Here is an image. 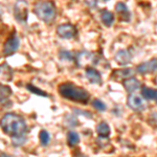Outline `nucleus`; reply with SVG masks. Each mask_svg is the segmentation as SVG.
<instances>
[{
    "label": "nucleus",
    "mask_w": 157,
    "mask_h": 157,
    "mask_svg": "<svg viewBox=\"0 0 157 157\" xmlns=\"http://www.w3.org/2000/svg\"><path fill=\"white\" fill-rule=\"evenodd\" d=\"M60 56H61V58H62V59H63V58H64V59H67V60H71L72 59L71 54H70L69 52H66V50H62Z\"/></svg>",
    "instance_id": "nucleus-23"
},
{
    "label": "nucleus",
    "mask_w": 157,
    "mask_h": 157,
    "mask_svg": "<svg viewBox=\"0 0 157 157\" xmlns=\"http://www.w3.org/2000/svg\"><path fill=\"white\" fill-rule=\"evenodd\" d=\"M26 87H27V89L30 91V92L36 93V94H39V95H43V97H47V93H45L44 91L40 90L39 88L36 87V86H33V85L29 84V85L26 86Z\"/></svg>",
    "instance_id": "nucleus-21"
},
{
    "label": "nucleus",
    "mask_w": 157,
    "mask_h": 157,
    "mask_svg": "<svg viewBox=\"0 0 157 157\" xmlns=\"http://www.w3.org/2000/svg\"><path fill=\"white\" fill-rule=\"evenodd\" d=\"M75 27L71 24H62L58 26L57 34L63 39H71L75 36Z\"/></svg>",
    "instance_id": "nucleus-7"
},
{
    "label": "nucleus",
    "mask_w": 157,
    "mask_h": 157,
    "mask_svg": "<svg viewBox=\"0 0 157 157\" xmlns=\"http://www.w3.org/2000/svg\"><path fill=\"white\" fill-rule=\"evenodd\" d=\"M59 92L63 98H68L73 102L86 104L89 100V94L85 89L71 84V83H64L59 86Z\"/></svg>",
    "instance_id": "nucleus-2"
},
{
    "label": "nucleus",
    "mask_w": 157,
    "mask_h": 157,
    "mask_svg": "<svg viewBox=\"0 0 157 157\" xmlns=\"http://www.w3.org/2000/svg\"><path fill=\"white\" fill-rule=\"evenodd\" d=\"M12 90L9 86L0 84V103H3L4 101H6L9 97L11 95Z\"/></svg>",
    "instance_id": "nucleus-15"
},
{
    "label": "nucleus",
    "mask_w": 157,
    "mask_h": 157,
    "mask_svg": "<svg viewBox=\"0 0 157 157\" xmlns=\"http://www.w3.org/2000/svg\"><path fill=\"white\" fill-rule=\"evenodd\" d=\"M86 78L92 84H102V77L101 73L92 67L86 68Z\"/></svg>",
    "instance_id": "nucleus-11"
},
{
    "label": "nucleus",
    "mask_w": 157,
    "mask_h": 157,
    "mask_svg": "<svg viewBox=\"0 0 157 157\" xmlns=\"http://www.w3.org/2000/svg\"><path fill=\"white\" fill-rule=\"evenodd\" d=\"M80 141V136L75 131H69L68 132V144L70 146H75Z\"/></svg>",
    "instance_id": "nucleus-17"
},
{
    "label": "nucleus",
    "mask_w": 157,
    "mask_h": 157,
    "mask_svg": "<svg viewBox=\"0 0 157 157\" xmlns=\"http://www.w3.org/2000/svg\"><path fill=\"white\" fill-rule=\"evenodd\" d=\"M155 102L157 104V90H156V95H155Z\"/></svg>",
    "instance_id": "nucleus-25"
},
{
    "label": "nucleus",
    "mask_w": 157,
    "mask_h": 157,
    "mask_svg": "<svg viewBox=\"0 0 157 157\" xmlns=\"http://www.w3.org/2000/svg\"><path fill=\"white\" fill-rule=\"evenodd\" d=\"M15 17L20 22H25L27 20V2L20 0L15 6Z\"/></svg>",
    "instance_id": "nucleus-6"
},
{
    "label": "nucleus",
    "mask_w": 157,
    "mask_h": 157,
    "mask_svg": "<svg viewBox=\"0 0 157 157\" xmlns=\"http://www.w3.org/2000/svg\"><path fill=\"white\" fill-rule=\"evenodd\" d=\"M157 70V59L154 58V59H151L147 62H144L141 64H139L137 67H136V71L140 75H148V73L154 72Z\"/></svg>",
    "instance_id": "nucleus-5"
},
{
    "label": "nucleus",
    "mask_w": 157,
    "mask_h": 157,
    "mask_svg": "<svg viewBox=\"0 0 157 157\" xmlns=\"http://www.w3.org/2000/svg\"><path fill=\"white\" fill-rule=\"evenodd\" d=\"M133 73H134V69H132V68H125V69H121V70L114 71V75L116 78H127L129 77H132Z\"/></svg>",
    "instance_id": "nucleus-16"
},
{
    "label": "nucleus",
    "mask_w": 157,
    "mask_h": 157,
    "mask_svg": "<svg viewBox=\"0 0 157 157\" xmlns=\"http://www.w3.org/2000/svg\"><path fill=\"white\" fill-rule=\"evenodd\" d=\"M34 11L38 18L43 20L44 22L52 21L56 17V9L54 3L50 1H46V0L37 2L35 4Z\"/></svg>",
    "instance_id": "nucleus-3"
},
{
    "label": "nucleus",
    "mask_w": 157,
    "mask_h": 157,
    "mask_svg": "<svg viewBox=\"0 0 157 157\" xmlns=\"http://www.w3.org/2000/svg\"><path fill=\"white\" fill-rule=\"evenodd\" d=\"M40 141H41L42 145H47V144L49 143V139H50V136L47 131L45 130H42L41 132H40Z\"/></svg>",
    "instance_id": "nucleus-20"
},
{
    "label": "nucleus",
    "mask_w": 157,
    "mask_h": 157,
    "mask_svg": "<svg viewBox=\"0 0 157 157\" xmlns=\"http://www.w3.org/2000/svg\"><path fill=\"white\" fill-rule=\"evenodd\" d=\"M25 141H26V137L24 136V134L12 136V144L14 146H22Z\"/></svg>",
    "instance_id": "nucleus-18"
},
{
    "label": "nucleus",
    "mask_w": 157,
    "mask_h": 157,
    "mask_svg": "<svg viewBox=\"0 0 157 157\" xmlns=\"http://www.w3.org/2000/svg\"><path fill=\"white\" fill-rule=\"evenodd\" d=\"M115 11L117 13H126L128 12V7L124 2H117L115 6Z\"/></svg>",
    "instance_id": "nucleus-22"
},
{
    "label": "nucleus",
    "mask_w": 157,
    "mask_h": 157,
    "mask_svg": "<svg viewBox=\"0 0 157 157\" xmlns=\"http://www.w3.org/2000/svg\"><path fill=\"white\" fill-rule=\"evenodd\" d=\"M124 87H125V89L127 90L129 93H132L139 89L140 83H139V81L137 78H135L133 77H129L127 78H124Z\"/></svg>",
    "instance_id": "nucleus-10"
},
{
    "label": "nucleus",
    "mask_w": 157,
    "mask_h": 157,
    "mask_svg": "<svg viewBox=\"0 0 157 157\" xmlns=\"http://www.w3.org/2000/svg\"><path fill=\"white\" fill-rule=\"evenodd\" d=\"M131 60H132V55H131L130 52L127 49L118 50L115 54V61L120 65H121V66L127 65L128 63L131 62Z\"/></svg>",
    "instance_id": "nucleus-9"
},
{
    "label": "nucleus",
    "mask_w": 157,
    "mask_h": 157,
    "mask_svg": "<svg viewBox=\"0 0 157 157\" xmlns=\"http://www.w3.org/2000/svg\"><path fill=\"white\" fill-rule=\"evenodd\" d=\"M19 44H20V40H19L18 36L11 37L6 43H4V45H3V52L6 56L13 55L17 49H18Z\"/></svg>",
    "instance_id": "nucleus-8"
},
{
    "label": "nucleus",
    "mask_w": 157,
    "mask_h": 157,
    "mask_svg": "<svg viewBox=\"0 0 157 157\" xmlns=\"http://www.w3.org/2000/svg\"><path fill=\"white\" fill-rule=\"evenodd\" d=\"M128 106L129 108H131L133 111H137V112H140V111H144L147 108L146 102L140 95L135 94L134 92L130 93V95L128 97Z\"/></svg>",
    "instance_id": "nucleus-4"
},
{
    "label": "nucleus",
    "mask_w": 157,
    "mask_h": 157,
    "mask_svg": "<svg viewBox=\"0 0 157 157\" xmlns=\"http://www.w3.org/2000/svg\"><path fill=\"white\" fill-rule=\"evenodd\" d=\"M85 2L87 3L88 6L92 7V9H94V7L97 6V4H98V0H85Z\"/></svg>",
    "instance_id": "nucleus-24"
},
{
    "label": "nucleus",
    "mask_w": 157,
    "mask_h": 157,
    "mask_svg": "<svg viewBox=\"0 0 157 157\" xmlns=\"http://www.w3.org/2000/svg\"><path fill=\"white\" fill-rule=\"evenodd\" d=\"M97 132L101 137H108L110 135V127L107 123H100L97 126Z\"/></svg>",
    "instance_id": "nucleus-13"
},
{
    "label": "nucleus",
    "mask_w": 157,
    "mask_h": 157,
    "mask_svg": "<svg viewBox=\"0 0 157 157\" xmlns=\"http://www.w3.org/2000/svg\"><path fill=\"white\" fill-rule=\"evenodd\" d=\"M140 93H141V95H143V98H146V100H155L156 90H154L153 88L143 86L140 89Z\"/></svg>",
    "instance_id": "nucleus-14"
},
{
    "label": "nucleus",
    "mask_w": 157,
    "mask_h": 157,
    "mask_svg": "<svg viewBox=\"0 0 157 157\" xmlns=\"http://www.w3.org/2000/svg\"><path fill=\"white\" fill-rule=\"evenodd\" d=\"M101 18H102L103 23L106 25V26H111L114 22V15L111 12L107 11V10H104L102 12V15H101Z\"/></svg>",
    "instance_id": "nucleus-12"
},
{
    "label": "nucleus",
    "mask_w": 157,
    "mask_h": 157,
    "mask_svg": "<svg viewBox=\"0 0 157 157\" xmlns=\"http://www.w3.org/2000/svg\"><path fill=\"white\" fill-rule=\"evenodd\" d=\"M92 106L97 109V110L101 111V112H103V111H105L106 109H107L105 104H104L101 100H98V98H95V100L92 101Z\"/></svg>",
    "instance_id": "nucleus-19"
},
{
    "label": "nucleus",
    "mask_w": 157,
    "mask_h": 157,
    "mask_svg": "<svg viewBox=\"0 0 157 157\" xmlns=\"http://www.w3.org/2000/svg\"><path fill=\"white\" fill-rule=\"evenodd\" d=\"M0 127L4 131V133L11 136L21 135L26 131L25 121L20 115L15 113H7L0 121Z\"/></svg>",
    "instance_id": "nucleus-1"
}]
</instances>
